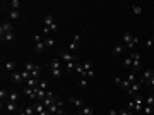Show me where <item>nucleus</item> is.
I'll return each instance as SVG.
<instances>
[{
	"label": "nucleus",
	"instance_id": "obj_1",
	"mask_svg": "<svg viewBox=\"0 0 154 115\" xmlns=\"http://www.w3.org/2000/svg\"><path fill=\"white\" fill-rule=\"evenodd\" d=\"M123 41H125L127 48L134 50V48H135V45L139 43V38H135V36H134L132 33H125V34H123Z\"/></svg>",
	"mask_w": 154,
	"mask_h": 115
},
{
	"label": "nucleus",
	"instance_id": "obj_2",
	"mask_svg": "<svg viewBox=\"0 0 154 115\" xmlns=\"http://www.w3.org/2000/svg\"><path fill=\"white\" fill-rule=\"evenodd\" d=\"M24 69L31 72V77H36V79H39V74H41V67H39V65H34V64L27 62Z\"/></svg>",
	"mask_w": 154,
	"mask_h": 115
},
{
	"label": "nucleus",
	"instance_id": "obj_3",
	"mask_svg": "<svg viewBox=\"0 0 154 115\" xmlns=\"http://www.w3.org/2000/svg\"><path fill=\"white\" fill-rule=\"evenodd\" d=\"M45 26H46L51 33L58 29V24L55 22V19H53V15H51V14H46V15H45Z\"/></svg>",
	"mask_w": 154,
	"mask_h": 115
},
{
	"label": "nucleus",
	"instance_id": "obj_4",
	"mask_svg": "<svg viewBox=\"0 0 154 115\" xmlns=\"http://www.w3.org/2000/svg\"><path fill=\"white\" fill-rule=\"evenodd\" d=\"M130 57H132V72H137L141 69V55L134 52Z\"/></svg>",
	"mask_w": 154,
	"mask_h": 115
},
{
	"label": "nucleus",
	"instance_id": "obj_5",
	"mask_svg": "<svg viewBox=\"0 0 154 115\" xmlns=\"http://www.w3.org/2000/svg\"><path fill=\"white\" fill-rule=\"evenodd\" d=\"M132 102H134V110H135V112H142V108H144V98L135 95Z\"/></svg>",
	"mask_w": 154,
	"mask_h": 115
},
{
	"label": "nucleus",
	"instance_id": "obj_6",
	"mask_svg": "<svg viewBox=\"0 0 154 115\" xmlns=\"http://www.w3.org/2000/svg\"><path fill=\"white\" fill-rule=\"evenodd\" d=\"M58 59H60V60H65V62H74V60H77L75 55H72V53H69V52H65V50L58 53Z\"/></svg>",
	"mask_w": 154,
	"mask_h": 115
},
{
	"label": "nucleus",
	"instance_id": "obj_7",
	"mask_svg": "<svg viewBox=\"0 0 154 115\" xmlns=\"http://www.w3.org/2000/svg\"><path fill=\"white\" fill-rule=\"evenodd\" d=\"M10 81L15 83V84H24V77H22V72H12L10 74Z\"/></svg>",
	"mask_w": 154,
	"mask_h": 115
},
{
	"label": "nucleus",
	"instance_id": "obj_8",
	"mask_svg": "<svg viewBox=\"0 0 154 115\" xmlns=\"http://www.w3.org/2000/svg\"><path fill=\"white\" fill-rule=\"evenodd\" d=\"M62 105H63V103H62L60 100H57V102H55L51 107H48L46 110H48V114H50V115H55L57 112H58V110H60V108H62Z\"/></svg>",
	"mask_w": 154,
	"mask_h": 115
},
{
	"label": "nucleus",
	"instance_id": "obj_9",
	"mask_svg": "<svg viewBox=\"0 0 154 115\" xmlns=\"http://www.w3.org/2000/svg\"><path fill=\"white\" fill-rule=\"evenodd\" d=\"M79 41H81V34L77 33V34L74 36V40L70 41V45H69V50H70V52H75V50L79 48Z\"/></svg>",
	"mask_w": 154,
	"mask_h": 115
},
{
	"label": "nucleus",
	"instance_id": "obj_10",
	"mask_svg": "<svg viewBox=\"0 0 154 115\" xmlns=\"http://www.w3.org/2000/svg\"><path fill=\"white\" fill-rule=\"evenodd\" d=\"M7 33H12V24L10 22H2L0 24V36H3Z\"/></svg>",
	"mask_w": 154,
	"mask_h": 115
},
{
	"label": "nucleus",
	"instance_id": "obj_11",
	"mask_svg": "<svg viewBox=\"0 0 154 115\" xmlns=\"http://www.w3.org/2000/svg\"><path fill=\"white\" fill-rule=\"evenodd\" d=\"M141 86H142V84H141L139 81H135V83L130 86V89L127 91V95H129V96H135V95H137V91L141 89Z\"/></svg>",
	"mask_w": 154,
	"mask_h": 115
},
{
	"label": "nucleus",
	"instance_id": "obj_12",
	"mask_svg": "<svg viewBox=\"0 0 154 115\" xmlns=\"http://www.w3.org/2000/svg\"><path fill=\"white\" fill-rule=\"evenodd\" d=\"M39 81H41V79H36V77H29V79L26 81V84H27V88L38 89V88H39Z\"/></svg>",
	"mask_w": 154,
	"mask_h": 115
},
{
	"label": "nucleus",
	"instance_id": "obj_13",
	"mask_svg": "<svg viewBox=\"0 0 154 115\" xmlns=\"http://www.w3.org/2000/svg\"><path fill=\"white\" fill-rule=\"evenodd\" d=\"M24 93H26L33 102H38V93H36V89H33V88H24Z\"/></svg>",
	"mask_w": 154,
	"mask_h": 115
},
{
	"label": "nucleus",
	"instance_id": "obj_14",
	"mask_svg": "<svg viewBox=\"0 0 154 115\" xmlns=\"http://www.w3.org/2000/svg\"><path fill=\"white\" fill-rule=\"evenodd\" d=\"M70 103H72V105H75L77 108H82V107H86L84 100H81V98H75V96H72V98H70Z\"/></svg>",
	"mask_w": 154,
	"mask_h": 115
},
{
	"label": "nucleus",
	"instance_id": "obj_15",
	"mask_svg": "<svg viewBox=\"0 0 154 115\" xmlns=\"http://www.w3.org/2000/svg\"><path fill=\"white\" fill-rule=\"evenodd\" d=\"M15 65H17V62L15 60H9V62H5V71L7 72H14V69H15Z\"/></svg>",
	"mask_w": 154,
	"mask_h": 115
},
{
	"label": "nucleus",
	"instance_id": "obj_16",
	"mask_svg": "<svg viewBox=\"0 0 154 115\" xmlns=\"http://www.w3.org/2000/svg\"><path fill=\"white\" fill-rule=\"evenodd\" d=\"M15 108H17V103H14V102H7V103H5V110H7L9 114H14Z\"/></svg>",
	"mask_w": 154,
	"mask_h": 115
},
{
	"label": "nucleus",
	"instance_id": "obj_17",
	"mask_svg": "<svg viewBox=\"0 0 154 115\" xmlns=\"http://www.w3.org/2000/svg\"><path fill=\"white\" fill-rule=\"evenodd\" d=\"M33 107H34V112H36V114H43V112L46 110V107H45V105H43L41 102H36V103H34Z\"/></svg>",
	"mask_w": 154,
	"mask_h": 115
},
{
	"label": "nucleus",
	"instance_id": "obj_18",
	"mask_svg": "<svg viewBox=\"0 0 154 115\" xmlns=\"http://www.w3.org/2000/svg\"><path fill=\"white\" fill-rule=\"evenodd\" d=\"M19 115H36L34 107H26L24 110H21V112H19Z\"/></svg>",
	"mask_w": 154,
	"mask_h": 115
},
{
	"label": "nucleus",
	"instance_id": "obj_19",
	"mask_svg": "<svg viewBox=\"0 0 154 115\" xmlns=\"http://www.w3.org/2000/svg\"><path fill=\"white\" fill-rule=\"evenodd\" d=\"M7 102H14V103H17V102H19V93H17V91H10Z\"/></svg>",
	"mask_w": 154,
	"mask_h": 115
},
{
	"label": "nucleus",
	"instance_id": "obj_20",
	"mask_svg": "<svg viewBox=\"0 0 154 115\" xmlns=\"http://www.w3.org/2000/svg\"><path fill=\"white\" fill-rule=\"evenodd\" d=\"M154 76V71H151V69H147V71H144V74H142V79L146 81V84H147V81L151 79Z\"/></svg>",
	"mask_w": 154,
	"mask_h": 115
},
{
	"label": "nucleus",
	"instance_id": "obj_21",
	"mask_svg": "<svg viewBox=\"0 0 154 115\" xmlns=\"http://www.w3.org/2000/svg\"><path fill=\"white\" fill-rule=\"evenodd\" d=\"M55 69H60V59H53L50 62V71H55Z\"/></svg>",
	"mask_w": 154,
	"mask_h": 115
},
{
	"label": "nucleus",
	"instance_id": "obj_22",
	"mask_svg": "<svg viewBox=\"0 0 154 115\" xmlns=\"http://www.w3.org/2000/svg\"><path fill=\"white\" fill-rule=\"evenodd\" d=\"M43 50H45V41H38V43L34 45V52H36V53H41Z\"/></svg>",
	"mask_w": 154,
	"mask_h": 115
},
{
	"label": "nucleus",
	"instance_id": "obj_23",
	"mask_svg": "<svg viewBox=\"0 0 154 115\" xmlns=\"http://www.w3.org/2000/svg\"><path fill=\"white\" fill-rule=\"evenodd\" d=\"M125 50V45H115L113 46V55H120Z\"/></svg>",
	"mask_w": 154,
	"mask_h": 115
},
{
	"label": "nucleus",
	"instance_id": "obj_24",
	"mask_svg": "<svg viewBox=\"0 0 154 115\" xmlns=\"http://www.w3.org/2000/svg\"><path fill=\"white\" fill-rule=\"evenodd\" d=\"M55 102H57V98H55V96H53V98H45V100H43V102H41V103H43V105H45V107H46V108H48V107H51V105H53V103H55Z\"/></svg>",
	"mask_w": 154,
	"mask_h": 115
},
{
	"label": "nucleus",
	"instance_id": "obj_25",
	"mask_svg": "<svg viewBox=\"0 0 154 115\" xmlns=\"http://www.w3.org/2000/svg\"><path fill=\"white\" fill-rule=\"evenodd\" d=\"M0 38H2V41H12V40L15 38V34H14V33H7V34L0 36Z\"/></svg>",
	"mask_w": 154,
	"mask_h": 115
},
{
	"label": "nucleus",
	"instance_id": "obj_26",
	"mask_svg": "<svg viewBox=\"0 0 154 115\" xmlns=\"http://www.w3.org/2000/svg\"><path fill=\"white\" fill-rule=\"evenodd\" d=\"M82 67H84V72H87V71H93V62L86 60V62H82Z\"/></svg>",
	"mask_w": 154,
	"mask_h": 115
},
{
	"label": "nucleus",
	"instance_id": "obj_27",
	"mask_svg": "<svg viewBox=\"0 0 154 115\" xmlns=\"http://www.w3.org/2000/svg\"><path fill=\"white\" fill-rule=\"evenodd\" d=\"M75 72H77L81 77H84V67H82V64H75Z\"/></svg>",
	"mask_w": 154,
	"mask_h": 115
},
{
	"label": "nucleus",
	"instance_id": "obj_28",
	"mask_svg": "<svg viewBox=\"0 0 154 115\" xmlns=\"http://www.w3.org/2000/svg\"><path fill=\"white\" fill-rule=\"evenodd\" d=\"M81 114H82V115H93V108L86 105V107H82V108H81Z\"/></svg>",
	"mask_w": 154,
	"mask_h": 115
},
{
	"label": "nucleus",
	"instance_id": "obj_29",
	"mask_svg": "<svg viewBox=\"0 0 154 115\" xmlns=\"http://www.w3.org/2000/svg\"><path fill=\"white\" fill-rule=\"evenodd\" d=\"M142 114L144 115H153L154 114V107H147V105H146V107L142 108Z\"/></svg>",
	"mask_w": 154,
	"mask_h": 115
},
{
	"label": "nucleus",
	"instance_id": "obj_30",
	"mask_svg": "<svg viewBox=\"0 0 154 115\" xmlns=\"http://www.w3.org/2000/svg\"><path fill=\"white\" fill-rule=\"evenodd\" d=\"M120 86H122L125 91H129V89H130V86H132V83H130L129 79H125V81H122V84H120Z\"/></svg>",
	"mask_w": 154,
	"mask_h": 115
},
{
	"label": "nucleus",
	"instance_id": "obj_31",
	"mask_svg": "<svg viewBox=\"0 0 154 115\" xmlns=\"http://www.w3.org/2000/svg\"><path fill=\"white\" fill-rule=\"evenodd\" d=\"M144 103L147 105V107H154V96H147V98H144Z\"/></svg>",
	"mask_w": 154,
	"mask_h": 115
},
{
	"label": "nucleus",
	"instance_id": "obj_32",
	"mask_svg": "<svg viewBox=\"0 0 154 115\" xmlns=\"http://www.w3.org/2000/svg\"><path fill=\"white\" fill-rule=\"evenodd\" d=\"M132 10H134V14H142V7L141 5H132Z\"/></svg>",
	"mask_w": 154,
	"mask_h": 115
},
{
	"label": "nucleus",
	"instance_id": "obj_33",
	"mask_svg": "<svg viewBox=\"0 0 154 115\" xmlns=\"http://www.w3.org/2000/svg\"><path fill=\"white\" fill-rule=\"evenodd\" d=\"M19 5H21V3H19V0H12V2H10L12 10H17V9H19Z\"/></svg>",
	"mask_w": 154,
	"mask_h": 115
},
{
	"label": "nucleus",
	"instance_id": "obj_34",
	"mask_svg": "<svg viewBox=\"0 0 154 115\" xmlns=\"http://www.w3.org/2000/svg\"><path fill=\"white\" fill-rule=\"evenodd\" d=\"M9 17H10V19H19V12H17V10H10V12H9Z\"/></svg>",
	"mask_w": 154,
	"mask_h": 115
},
{
	"label": "nucleus",
	"instance_id": "obj_35",
	"mask_svg": "<svg viewBox=\"0 0 154 115\" xmlns=\"http://www.w3.org/2000/svg\"><path fill=\"white\" fill-rule=\"evenodd\" d=\"M55 45V40L53 38H46L45 40V46H53Z\"/></svg>",
	"mask_w": 154,
	"mask_h": 115
},
{
	"label": "nucleus",
	"instance_id": "obj_36",
	"mask_svg": "<svg viewBox=\"0 0 154 115\" xmlns=\"http://www.w3.org/2000/svg\"><path fill=\"white\" fill-rule=\"evenodd\" d=\"M67 71H69V72L75 71V62H67Z\"/></svg>",
	"mask_w": 154,
	"mask_h": 115
},
{
	"label": "nucleus",
	"instance_id": "obj_37",
	"mask_svg": "<svg viewBox=\"0 0 154 115\" xmlns=\"http://www.w3.org/2000/svg\"><path fill=\"white\" fill-rule=\"evenodd\" d=\"M123 65H125V67H132V57H127V59L123 60Z\"/></svg>",
	"mask_w": 154,
	"mask_h": 115
},
{
	"label": "nucleus",
	"instance_id": "obj_38",
	"mask_svg": "<svg viewBox=\"0 0 154 115\" xmlns=\"http://www.w3.org/2000/svg\"><path fill=\"white\" fill-rule=\"evenodd\" d=\"M51 76H53V77H60V76H62V69H55V71H51Z\"/></svg>",
	"mask_w": 154,
	"mask_h": 115
},
{
	"label": "nucleus",
	"instance_id": "obj_39",
	"mask_svg": "<svg viewBox=\"0 0 154 115\" xmlns=\"http://www.w3.org/2000/svg\"><path fill=\"white\" fill-rule=\"evenodd\" d=\"M79 86H81V88H87V79H86V77H81Z\"/></svg>",
	"mask_w": 154,
	"mask_h": 115
},
{
	"label": "nucleus",
	"instance_id": "obj_40",
	"mask_svg": "<svg viewBox=\"0 0 154 115\" xmlns=\"http://www.w3.org/2000/svg\"><path fill=\"white\" fill-rule=\"evenodd\" d=\"M46 88H48V81H43V79H41V81H39V89H45V91H46Z\"/></svg>",
	"mask_w": 154,
	"mask_h": 115
},
{
	"label": "nucleus",
	"instance_id": "obj_41",
	"mask_svg": "<svg viewBox=\"0 0 154 115\" xmlns=\"http://www.w3.org/2000/svg\"><path fill=\"white\" fill-rule=\"evenodd\" d=\"M0 98H2V102H5V98H9V93H7L5 89H2V91H0Z\"/></svg>",
	"mask_w": 154,
	"mask_h": 115
},
{
	"label": "nucleus",
	"instance_id": "obj_42",
	"mask_svg": "<svg viewBox=\"0 0 154 115\" xmlns=\"http://www.w3.org/2000/svg\"><path fill=\"white\" fill-rule=\"evenodd\" d=\"M129 81H130V83H132V84H134V83H135V81H137V79H135V72H132V74H130V76H129Z\"/></svg>",
	"mask_w": 154,
	"mask_h": 115
},
{
	"label": "nucleus",
	"instance_id": "obj_43",
	"mask_svg": "<svg viewBox=\"0 0 154 115\" xmlns=\"http://www.w3.org/2000/svg\"><path fill=\"white\" fill-rule=\"evenodd\" d=\"M33 38H34V43H38V41H41V34H39V33H36V34H34Z\"/></svg>",
	"mask_w": 154,
	"mask_h": 115
},
{
	"label": "nucleus",
	"instance_id": "obj_44",
	"mask_svg": "<svg viewBox=\"0 0 154 115\" xmlns=\"http://www.w3.org/2000/svg\"><path fill=\"white\" fill-rule=\"evenodd\" d=\"M122 81H123V79H122V77H120V76H117V77H115V83H117V84H118V86H120V84H122Z\"/></svg>",
	"mask_w": 154,
	"mask_h": 115
},
{
	"label": "nucleus",
	"instance_id": "obj_45",
	"mask_svg": "<svg viewBox=\"0 0 154 115\" xmlns=\"http://www.w3.org/2000/svg\"><path fill=\"white\" fill-rule=\"evenodd\" d=\"M132 114V112H127V110H120V112H118V115H130Z\"/></svg>",
	"mask_w": 154,
	"mask_h": 115
},
{
	"label": "nucleus",
	"instance_id": "obj_46",
	"mask_svg": "<svg viewBox=\"0 0 154 115\" xmlns=\"http://www.w3.org/2000/svg\"><path fill=\"white\" fill-rule=\"evenodd\" d=\"M147 84H149L151 88H154V76L151 77V79H149V81H147Z\"/></svg>",
	"mask_w": 154,
	"mask_h": 115
},
{
	"label": "nucleus",
	"instance_id": "obj_47",
	"mask_svg": "<svg viewBox=\"0 0 154 115\" xmlns=\"http://www.w3.org/2000/svg\"><path fill=\"white\" fill-rule=\"evenodd\" d=\"M146 46L151 48V46H153V40H147V41H146Z\"/></svg>",
	"mask_w": 154,
	"mask_h": 115
},
{
	"label": "nucleus",
	"instance_id": "obj_48",
	"mask_svg": "<svg viewBox=\"0 0 154 115\" xmlns=\"http://www.w3.org/2000/svg\"><path fill=\"white\" fill-rule=\"evenodd\" d=\"M43 33H45V34H48V33H51V31H50V29H48V28L45 26V28H43Z\"/></svg>",
	"mask_w": 154,
	"mask_h": 115
},
{
	"label": "nucleus",
	"instance_id": "obj_49",
	"mask_svg": "<svg viewBox=\"0 0 154 115\" xmlns=\"http://www.w3.org/2000/svg\"><path fill=\"white\" fill-rule=\"evenodd\" d=\"M110 115H118V112H115V110H110Z\"/></svg>",
	"mask_w": 154,
	"mask_h": 115
},
{
	"label": "nucleus",
	"instance_id": "obj_50",
	"mask_svg": "<svg viewBox=\"0 0 154 115\" xmlns=\"http://www.w3.org/2000/svg\"><path fill=\"white\" fill-rule=\"evenodd\" d=\"M74 115H82V114H81V112H77V114H74Z\"/></svg>",
	"mask_w": 154,
	"mask_h": 115
},
{
	"label": "nucleus",
	"instance_id": "obj_51",
	"mask_svg": "<svg viewBox=\"0 0 154 115\" xmlns=\"http://www.w3.org/2000/svg\"><path fill=\"white\" fill-rule=\"evenodd\" d=\"M153 45H154V38H153Z\"/></svg>",
	"mask_w": 154,
	"mask_h": 115
},
{
	"label": "nucleus",
	"instance_id": "obj_52",
	"mask_svg": "<svg viewBox=\"0 0 154 115\" xmlns=\"http://www.w3.org/2000/svg\"><path fill=\"white\" fill-rule=\"evenodd\" d=\"M130 115H134V114H130Z\"/></svg>",
	"mask_w": 154,
	"mask_h": 115
},
{
	"label": "nucleus",
	"instance_id": "obj_53",
	"mask_svg": "<svg viewBox=\"0 0 154 115\" xmlns=\"http://www.w3.org/2000/svg\"><path fill=\"white\" fill-rule=\"evenodd\" d=\"M36 115H38V114H36Z\"/></svg>",
	"mask_w": 154,
	"mask_h": 115
},
{
	"label": "nucleus",
	"instance_id": "obj_54",
	"mask_svg": "<svg viewBox=\"0 0 154 115\" xmlns=\"http://www.w3.org/2000/svg\"><path fill=\"white\" fill-rule=\"evenodd\" d=\"M65 115H67V114H65Z\"/></svg>",
	"mask_w": 154,
	"mask_h": 115
}]
</instances>
